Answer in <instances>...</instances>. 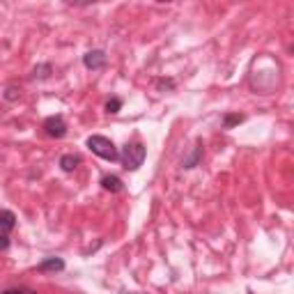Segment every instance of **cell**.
<instances>
[{
    "instance_id": "cell-1",
    "label": "cell",
    "mask_w": 294,
    "mask_h": 294,
    "mask_svg": "<svg viewBox=\"0 0 294 294\" xmlns=\"http://www.w3.org/2000/svg\"><path fill=\"white\" fill-rule=\"evenodd\" d=\"M85 145H87V150H92V154L106 159V161H120V152H117V147H115V142L110 138L94 133V136L87 138Z\"/></svg>"
},
{
    "instance_id": "cell-2",
    "label": "cell",
    "mask_w": 294,
    "mask_h": 294,
    "mask_svg": "<svg viewBox=\"0 0 294 294\" xmlns=\"http://www.w3.org/2000/svg\"><path fill=\"white\" fill-rule=\"evenodd\" d=\"M147 157V150L142 142H126L120 152V161L126 170H138Z\"/></svg>"
},
{
    "instance_id": "cell-3",
    "label": "cell",
    "mask_w": 294,
    "mask_h": 294,
    "mask_svg": "<svg viewBox=\"0 0 294 294\" xmlns=\"http://www.w3.org/2000/svg\"><path fill=\"white\" fill-rule=\"evenodd\" d=\"M44 133L49 138H55V140H60V138L67 136V122L62 115H51L44 120Z\"/></svg>"
},
{
    "instance_id": "cell-4",
    "label": "cell",
    "mask_w": 294,
    "mask_h": 294,
    "mask_svg": "<svg viewBox=\"0 0 294 294\" xmlns=\"http://www.w3.org/2000/svg\"><path fill=\"white\" fill-rule=\"evenodd\" d=\"M83 65H85V69H90V71L104 69V67H106V53L101 49L87 51V53L83 55Z\"/></svg>"
},
{
    "instance_id": "cell-5",
    "label": "cell",
    "mask_w": 294,
    "mask_h": 294,
    "mask_svg": "<svg viewBox=\"0 0 294 294\" xmlns=\"http://www.w3.org/2000/svg\"><path fill=\"white\" fill-rule=\"evenodd\" d=\"M17 228V216L10 209H0V234H10Z\"/></svg>"
},
{
    "instance_id": "cell-6",
    "label": "cell",
    "mask_w": 294,
    "mask_h": 294,
    "mask_svg": "<svg viewBox=\"0 0 294 294\" xmlns=\"http://www.w3.org/2000/svg\"><path fill=\"white\" fill-rule=\"evenodd\" d=\"M65 269V260L62 257H46V260H42L37 264V271H42V273H46V271H62Z\"/></svg>"
},
{
    "instance_id": "cell-7",
    "label": "cell",
    "mask_w": 294,
    "mask_h": 294,
    "mask_svg": "<svg viewBox=\"0 0 294 294\" xmlns=\"http://www.w3.org/2000/svg\"><path fill=\"white\" fill-rule=\"evenodd\" d=\"M101 189L110 191V193H120V191L124 189V182H122L117 175H104V177H101Z\"/></svg>"
},
{
    "instance_id": "cell-8",
    "label": "cell",
    "mask_w": 294,
    "mask_h": 294,
    "mask_svg": "<svg viewBox=\"0 0 294 294\" xmlns=\"http://www.w3.org/2000/svg\"><path fill=\"white\" fill-rule=\"evenodd\" d=\"M200 159H202V142H196V147H193V152L189 154V157L182 161V168L191 170V168H196L198 164H200Z\"/></svg>"
},
{
    "instance_id": "cell-9",
    "label": "cell",
    "mask_w": 294,
    "mask_h": 294,
    "mask_svg": "<svg viewBox=\"0 0 294 294\" xmlns=\"http://www.w3.org/2000/svg\"><path fill=\"white\" fill-rule=\"evenodd\" d=\"M78 164H81V157H78V154H62L60 157V168L65 170V173H74V170L78 168Z\"/></svg>"
},
{
    "instance_id": "cell-10",
    "label": "cell",
    "mask_w": 294,
    "mask_h": 294,
    "mask_svg": "<svg viewBox=\"0 0 294 294\" xmlns=\"http://www.w3.org/2000/svg\"><path fill=\"white\" fill-rule=\"evenodd\" d=\"M244 122V115L241 113H225L223 115V129H232V126L241 124Z\"/></svg>"
},
{
    "instance_id": "cell-11",
    "label": "cell",
    "mask_w": 294,
    "mask_h": 294,
    "mask_svg": "<svg viewBox=\"0 0 294 294\" xmlns=\"http://www.w3.org/2000/svg\"><path fill=\"white\" fill-rule=\"evenodd\" d=\"M51 71H53L51 62H44V65H37V67H35L33 76H35V78H49V76H51Z\"/></svg>"
},
{
    "instance_id": "cell-12",
    "label": "cell",
    "mask_w": 294,
    "mask_h": 294,
    "mask_svg": "<svg viewBox=\"0 0 294 294\" xmlns=\"http://www.w3.org/2000/svg\"><path fill=\"white\" fill-rule=\"evenodd\" d=\"M120 108H122V99L120 97H113V99L106 101V113L115 115V113H120Z\"/></svg>"
},
{
    "instance_id": "cell-13",
    "label": "cell",
    "mask_w": 294,
    "mask_h": 294,
    "mask_svg": "<svg viewBox=\"0 0 294 294\" xmlns=\"http://www.w3.org/2000/svg\"><path fill=\"white\" fill-rule=\"evenodd\" d=\"M157 87L161 90V92H166V90H175V81H173V78H159Z\"/></svg>"
},
{
    "instance_id": "cell-14",
    "label": "cell",
    "mask_w": 294,
    "mask_h": 294,
    "mask_svg": "<svg viewBox=\"0 0 294 294\" xmlns=\"http://www.w3.org/2000/svg\"><path fill=\"white\" fill-rule=\"evenodd\" d=\"M21 97V90H17V87H7V92H5V99L7 101H14V99Z\"/></svg>"
},
{
    "instance_id": "cell-15",
    "label": "cell",
    "mask_w": 294,
    "mask_h": 294,
    "mask_svg": "<svg viewBox=\"0 0 294 294\" xmlns=\"http://www.w3.org/2000/svg\"><path fill=\"white\" fill-rule=\"evenodd\" d=\"M7 248H10V237L0 234V251H7Z\"/></svg>"
},
{
    "instance_id": "cell-16",
    "label": "cell",
    "mask_w": 294,
    "mask_h": 294,
    "mask_svg": "<svg viewBox=\"0 0 294 294\" xmlns=\"http://www.w3.org/2000/svg\"><path fill=\"white\" fill-rule=\"evenodd\" d=\"M0 294H26V289H19V287H10V289H3Z\"/></svg>"
}]
</instances>
